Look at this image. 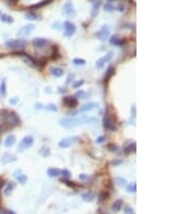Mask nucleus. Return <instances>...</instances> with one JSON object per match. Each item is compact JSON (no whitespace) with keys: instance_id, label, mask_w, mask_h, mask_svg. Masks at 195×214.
<instances>
[{"instance_id":"f257e3e1","label":"nucleus","mask_w":195,"mask_h":214,"mask_svg":"<svg viewBox=\"0 0 195 214\" xmlns=\"http://www.w3.org/2000/svg\"><path fill=\"white\" fill-rule=\"evenodd\" d=\"M87 117H85V116H83L81 118H64V119H62L61 121H60V123H61V126L62 127H64V128H74V127H76V126H78V124H81V123H85V122H87Z\"/></svg>"},{"instance_id":"f03ea898","label":"nucleus","mask_w":195,"mask_h":214,"mask_svg":"<svg viewBox=\"0 0 195 214\" xmlns=\"http://www.w3.org/2000/svg\"><path fill=\"white\" fill-rule=\"evenodd\" d=\"M34 144V137L32 135H26L22 139V141L17 145V150L19 152H24L29 147H32Z\"/></svg>"},{"instance_id":"7ed1b4c3","label":"nucleus","mask_w":195,"mask_h":214,"mask_svg":"<svg viewBox=\"0 0 195 214\" xmlns=\"http://www.w3.org/2000/svg\"><path fill=\"white\" fill-rule=\"evenodd\" d=\"M27 45L26 40L24 39H15V40H9L7 41L6 45L8 47L9 49H15V50H22L24 49Z\"/></svg>"},{"instance_id":"20e7f679","label":"nucleus","mask_w":195,"mask_h":214,"mask_svg":"<svg viewBox=\"0 0 195 214\" xmlns=\"http://www.w3.org/2000/svg\"><path fill=\"white\" fill-rule=\"evenodd\" d=\"M103 123L105 129H107L110 131H115V129H116V122H115L114 118L111 115H105Z\"/></svg>"},{"instance_id":"39448f33","label":"nucleus","mask_w":195,"mask_h":214,"mask_svg":"<svg viewBox=\"0 0 195 214\" xmlns=\"http://www.w3.org/2000/svg\"><path fill=\"white\" fill-rule=\"evenodd\" d=\"M35 29V25L34 24H27L23 26L19 32H17V36L19 37H25V36H28L29 34L33 32Z\"/></svg>"},{"instance_id":"423d86ee","label":"nucleus","mask_w":195,"mask_h":214,"mask_svg":"<svg viewBox=\"0 0 195 214\" xmlns=\"http://www.w3.org/2000/svg\"><path fill=\"white\" fill-rule=\"evenodd\" d=\"M96 36L100 40H106V38H108V36H110V28H108L107 25H103L101 29L96 34Z\"/></svg>"},{"instance_id":"0eeeda50","label":"nucleus","mask_w":195,"mask_h":214,"mask_svg":"<svg viewBox=\"0 0 195 214\" xmlns=\"http://www.w3.org/2000/svg\"><path fill=\"white\" fill-rule=\"evenodd\" d=\"M113 58V52H108L106 55H104L103 58H99V60L96 61V68H99V69L103 68V66L105 65V64H106L108 61H111V58Z\"/></svg>"},{"instance_id":"6e6552de","label":"nucleus","mask_w":195,"mask_h":214,"mask_svg":"<svg viewBox=\"0 0 195 214\" xmlns=\"http://www.w3.org/2000/svg\"><path fill=\"white\" fill-rule=\"evenodd\" d=\"M64 35L66 37H72L75 33H76V27H75L74 24H72L71 22H65L64 23Z\"/></svg>"},{"instance_id":"1a4fd4ad","label":"nucleus","mask_w":195,"mask_h":214,"mask_svg":"<svg viewBox=\"0 0 195 214\" xmlns=\"http://www.w3.org/2000/svg\"><path fill=\"white\" fill-rule=\"evenodd\" d=\"M6 118V121L8 122L9 124H12V126H17L20 123V119L17 116V114L14 112H7V116H4Z\"/></svg>"},{"instance_id":"9d476101","label":"nucleus","mask_w":195,"mask_h":214,"mask_svg":"<svg viewBox=\"0 0 195 214\" xmlns=\"http://www.w3.org/2000/svg\"><path fill=\"white\" fill-rule=\"evenodd\" d=\"M63 103L65 104L67 107L74 108L75 106H77L78 102H77V99H75V97H72V96H67V97H64V99H63Z\"/></svg>"},{"instance_id":"9b49d317","label":"nucleus","mask_w":195,"mask_h":214,"mask_svg":"<svg viewBox=\"0 0 195 214\" xmlns=\"http://www.w3.org/2000/svg\"><path fill=\"white\" fill-rule=\"evenodd\" d=\"M96 107H99V104L98 103H93V102H91V103H87V104H85V105H83V106L80 107V112L92 110V109H94Z\"/></svg>"},{"instance_id":"f8f14e48","label":"nucleus","mask_w":195,"mask_h":214,"mask_svg":"<svg viewBox=\"0 0 195 214\" xmlns=\"http://www.w3.org/2000/svg\"><path fill=\"white\" fill-rule=\"evenodd\" d=\"M33 43L36 48H43L48 43V40L45 38H35L33 40Z\"/></svg>"},{"instance_id":"ddd939ff","label":"nucleus","mask_w":195,"mask_h":214,"mask_svg":"<svg viewBox=\"0 0 195 214\" xmlns=\"http://www.w3.org/2000/svg\"><path fill=\"white\" fill-rule=\"evenodd\" d=\"M63 11H64V13H65L66 15L71 16L72 13L74 12V9H73V3H72L71 1H66V2H65L64 7H63Z\"/></svg>"},{"instance_id":"4468645a","label":"nucleus","mask_w":195,"mask_h":214,"mask_svg":"<svg viewBox=\"0 0 195 214\" xmlns=\"http://www.w3.org/2000/svg\"><path fill=\"white\" fill-rule=\"evenodd\" d=\"M78 139L77 137H73V139H64V140H62L60 143H59V146L60 147H63V148H66V147H68L70 145H71L72 141H77Z\"/></svg>"},{"instance_id":"2eb2a0df","label":"nucleus","mask_w":195,"mask_h":214,"mask_svg":"<svg viewBox=\"0 0 195 214\" xmlns=\"http://www.w3.org/2000/svg\"><path fill=\"white\" fill-rule=\"evenodd\" d=\"M50 73L53 76H55V77H61L64 74V70L62 68H60V67H51L50 68Z\"/></svg>"},{"instance_id":"dca6fc26","label":"nucleus","mask_w":195,"mask_h":214,"mask_svg":"<svg viewBox=\"0 0 195 214\" xmlns=\"http://www.w3.org/2000/svg\"><path fill=\"white\" fill-rule=\"evenodd\" d=\"M15 141H17V139H15V135H9L7 139H6V141H4V146L6 147H11V146H13L14 145V143H15Z\"/></svg>"},{"instance_id":"f3484780","label":"nucleus","mask_w":195,"mask_h":214,"mask_svg":"<svg viewBox=\"0 0 195 214\" xmlns=\"http://www.w3.org/2000/svg\"><path fill=\"white\" fill-rule=\"evenodd\" d=\"M17 160V157L13 156V155H11V154H6V155H3V157H2V163H9V162H11V161H15Z\"/></svg>"},{"instance_id":"a211bd4d","label":"nucleus","mask_w":195,"mask_h":214,"mask_svg":"<svg viewBox=\"0 0 195 214\" xmlns=\"http://www.w3.org/2000/svg\"><path fill=\"white\" fill-rule=\"evenodd\" d=\"M48 175L50 177H55V176H60L61 175V171L57 168H50L48 170Z\"/></svg>"},{"instance_id":"6ab92c4d","label":"nucleus","mask_w":195,"mask_h":214,"mask_svg":"<svg viewBox=\"0 0 195 214\" xmlns=\"http://www.w3.org/2000/svg\"><path fill=\"white\" fill-rule=\"evenodd\" d=\"M100 7H101V1H100V0H96V1H94L93 7H92V13H91L92 16H96V14H98Z\"/></svg>"},{"instance_id":"aec40b11","label":"nucleus","mask_w":195,"mask_h":214,"mask_svg":"<svg viewBox=\"0 0 195 214\" xmlns=\"http://www.w3.org/2000/svg\"><path fill=\"white\" fill-rule=\"evenodd\" d=\"M83 199L86 202H90L94 199V193H83Z\"/></svg>"},{"instance_id":"412c9836","label":"nucleus","mask_w":195,"mask_h":214,"mask_svg":"<svg viewBox=\"0 0 195 214\" xmlns=\"http://www.w3.org/2000/svg\"><path fill=\"white\" fill-rule=\"evenodd\" d=\"M121 206H123V201H121V200H117V201H115L113 203L112 210L114 211V212H118V211L121 209Z\"/></svg>"},{"instance_id":"4be33fe9","label":"nucleus","mask_w":195,"mask_h":214,"mask_svg":"<svg viewBox=\"0 0 195 214\" xmlns=\"http://www.w3.org/2000/svg\"><path fill=\"white\" fill-rule=\"evenodd\" d=\"M14 188H15V183H13V182L9 183L8 185H7V187H6V189H4V193L8 196V195L11 193V191H12Z\"/></svg>"},{"instance_id":"5701e85b","label":"nucleus","mask_w":195,"mask_h":214,"mask_svg":"<svg viewBox=\"0 0 195 214\" xmlns=\"http://www.w3.org/2000/svg\"><path fill=\"white\" fill-rule=\"evenodd\" d=\"M52 0H42L41 2H39V3L37 4H33L30 8H33V9H39V8H41V7H45V5H47L48 3H50Z\"/></svg>"},{"instance_id":"b1692460","label":"nucleus","mask_w":195,"mask_h":214,"mask_svg":"<svg viewBox=\"0 0 195 214\" xmlns=\"http://www.w3.org/2000/svg\"><path fill=\"white\" fill-rule=\"evenodd\" d=\"M21 55H22V58H24V61H25V62H26V63H29V64H32V65H34V66H35V64H36V62H35V61H34L33 58H30L29 55H27V54H24V53H22Z\"/></svg>"},{"instance_id":"393cba45","label":"nucleus","mask_w":195,"mask_h":214,"mask_svg":"<svg viewBox=\"0 0 195 214\" xmlns=\"http://www.w3.org/2000/svg\"><path fill=\"white\" fill-rule=\"evenodd\" d=\"M111 43H112V45H121L124 43V41H123V40H119V38L118 37L113 36V37L111 38Z\"/></svg>"},{"instance_id":"a878e982","label":"nucleus","mask_w":195,"mask_h":214,"mask_svg":"<svg viewBox=\"0 0 195 214\" xmlns=\"http://www.w3.org/2000/svg\"><path fill=\"white\" fill-rule=\"evenodd\" d=\"M0 93L2 95H6V93H7V82H6V79H3L2 82H1V86H0Z\"/></svg>"},{"instance_id":"bb28decb","label":"nucleus","mask_w":195,"mask_h":214,"mask_svg":"<svg viewBox=\"0 0 195 214\" xmlns=\"http://www.w3.org/2000/svg\"><path fill=\"white\" fill-rule=\"evenodd\" d=\"M113 74H114V68H113V67H110V68H108V70H107V73H106V75H105V78H104V81L106 82V81H107L108 79H110V78H111V77L113 76Z\"/></svg>"},{"instance_id":"cd10ccee","label":"nucleus","mask_w":195,"mask_h":214,"mask_svg":"<svg viewBox=\"0 0 195 214\" xmlns=\"http://www.w3.org/2000/svg\"><path fill=\"white\" fill-rule=\"evenodd\" d=\"M0 17H1V21L2 22H7V23H12L13 22V17L8 16V15H6V14L0 15Z\"/></svg>"},{"instance_id":"c85d7f7f","label":"nucleus","mask_w":195,"mask_h":214,"mask_svg":"<svg viewBox=\"0 0 195 214\" xmlns=\"http://www.w3.org/2000/svg\"><path fill=\"white\" fill-rule=\"evenodd\" d=\"M17 178V182L20 183V184H22V185H24L25 183L27 182V176H25V175H19V176H15Z\"/></svg>"},{"instance_id":"c756f323","label":"nucleus","mask_w":195,"mask_h":214,"mask_svg":"<svg viewBox=\"0 0 195 214\" xmlns=\"http://www.w3.org/2000/svg\"><path fill=\"white\" fill-rule=\"evenodd\" d=\"M76 97H79V99H87V93H86L85 91L80 90V91H78V92L76 93Z\"/></svg>"},{"instance_id":"7c9ffc66","label":"nucleus","mask_w":195,"mask_h":214,"mask_svg":"<svg viewBox=\"0 0 195 214\" xmlns=\"http://www.w3.org/2000/svg\"><path fill=\"white\" fill-rule=\"evenodd\" d=\"M115 181H116V183L119 186H126V184H127L126 180H125V178H121V177H116Z\"/></svg>"},{"instance_id":"2f4dec72","label":"nucleus","mask_w":195,"mask_h":214,"mask_svg":"<svg viewBox=\"0 0 195 214\" xmlns=\"http://www.w3.org/2000/svg\"><path fill=\"white\" fill-rule=\"evenodd\" d=\"M108 198V193L107 191H103V193H100V198H99V200L100 202H103L105 199H107Z\"/></svg>"},{"instance_id":"473e14b6","label":"nucleus","mask_w":195,"mask_h":214,"mask_svg":"<svg viewBox=\"0 0 195 214\" xmlns=\"http://www.w3.org/2000/svg\"><path fill=\"white\" fill-rule=\"evenodd\" d=\"M73 63L76 64V65H85V64H86V61L83 60V58H74V60H73Z\"/></svg>"},{"instance_id":"72a5a7b5","label":"nucleus","mask_w":195,"mask_h":214,"mask_svg":"<svg viewBox=\"0 0 195 214\" xmlns=\"http://www.w3.org/2000/svg\"><path fill=\"white\" fill-rule=\"evenodd\" d=\"M104 10L106 12H111V11L114 10V7H113V4L111 2H107V3H105V5H104Z\"/></svg>"},{"instance_id":"f704fd0d","label":"nucleus","mask_w":195,"mask_h":214,"mask_svg":"<svg viewBox=\"0 0 195 214\" xmlns=\"http://www.w3.org/2000/svg\"><path fill=\"white\" fill-rule=\"evenodd\" d=\"M61 174H62L63 177H64L65 180H68V178L71 177V172H70L68 170H63V171H61Z\"/></svg>"},{"instance_id":"c9c22d12","label":"nucleus","mask_w":195,"mask_h":214,"mask_svg":"<svg viewBox=\"0 0 195 214\" xmlns=\"http://www.w3.org/2000/svg\"><path fill=\"white\" fill-rule=\"evenodd\" d=\"M127 190H128L129 193H136V191H137V186H136V184L129 185L128 187H127Z\"/></svg>"},{"instance_id":"e433bc0d","label":"nucleus","mask_w":195,"mask_h":214,"mask_svg":"<svg viewBox=\"0 0 195 214\" xmlns=\"http://www.w3.org/2000/svg\"><path fill=\"white\" fill-rule=\"evenodd\" d=\"M46 109H47V110H51V111H57V110H58V108H57V106H55L54 104H49V105H47Z\"/></svg>"},{"instance_id":"4c0bfd02","label":"nucleus","mask_w":195,"mask_h":214,"mask_svg":"<svg viewBox=\"0 0 195 214\" xmlns=\"http://www.w3.org/2000/svg\"><path fill=\"white\" fill-rule=\"evenodd\" d=\"M134 149H136V143H133V144H130V146L126 148V154H129L130 152H134Z\"/></svg>"},{"instance_id":"58836bf2","label":"nucleus","mask_w":195,"mask_h":214,"mask_svg":"<svg viewBox=\"0 0 195 214\" xmlns=\"http://www.w3.org/2000/svg\"><path fill=\"white\" fill-rule=\"evenodd\" d=\"M124 213L125 214H134V212H133V210L130 208V206H125V209H124Z\"/></svg>"},{"instance_id":"ea45409f","label":"nucleus","mask_w":195,"mask_h":214,"mask_svg":"<svg viewBox=\"0 0 195 214\" xmlns=\"http://www.w3.org/2000/svg\"><path fill=\"white\" fill-rule=\"evenodd\" d=\"M25 17H26V19H28V20H36V19H37V16H36V15H34L32 12L27 13V14L25 15Z\"/></svg>"},{"instance_id":"a19ab883","label":"nucleus","mask_w":195,"mask_h":214,"mask_svg":"<svg viewBox=\"0 0 195 214\" xmlns=\"http://www.w3.org/2000/svg\"><path fill=\"white\" fill-rule=\"evenodd\" d=\"M62 181L64 182L65 184H67V186H68V187H75V186H76V184H75V183H73V182L66 181V180H62Z\"/></svg>"},{"instance_id":"79ce46f5","label":"nucleus","mask_w":195,"mask_h":214,"mask_svg":"<svg viewBox=\"0 0 195 214\" xmlns=\"http://www.w3.org/2000/svg\"><path fill=\"white\" fill-rule=\"evenodd\" d=\"M83 84V80H80V81H77V82H75L74 84H73V86H74L75 89L76 88H79V86H81Z\"/></svg>"},{"instance_id":"37998d69","label":"nucleus","mask_w":195,"mask_h":214,"mask_svg":"<svg viewBox=\"0 0 195 214\" xmlns=\"http://www.w3.org/2000/svg\"><path fill=\"white\" fill-rule=\"evenodd\" d=\"M10 104H12V105H14V104H17V102H19V99L17 97H12V99H10Z\"/></svg>"},{"instance_id":"c03bdc74","label":"nucleus","mask_w":195,"mask_h":214,"mask_svg":"<svg viewBox=\"0 0 195 214\" xmlns=\"http://www.w3.org/2000/svg\"><path fill=\"white\" fill-rule=\"evenodd\" d=\"M98 120L96 119V118H88L87 119V122L88 123H96Z\"/></svg>"},{"instance_id":"a18cd8bd","label":"nucleus","mask_w":195,"mask_h":214,"mask_svg":"<svg viewBox=\"0 0 195 214\" xmlns=\"http://www.w3.org/2000/svg\"><path fill=\"white\" fill-rule=\"evenodd\" d=\"M79 178H80L81 181H86L88 178V175H86V174H80V175H79Z\"/></svg>"},{"instance_id":"49530a36","label":"nucleus","mask_w":195,"mask_h":214,"mask_svg":"<svg viewBox=\"0 0 195 214\" xmlns=\"http://www.w3.org/2000/svg\"><path fill=\"white\" fill-rule=\"evenodd\" d=\"M103 141H104V136H99L96 139V143H103Z\"/></svg>"},{"instance_id":"de8ad7c7","label":"nucleus","mask_w":195,"mask_h":214,"mask_svg":"<svg viewBox=\"0 0 195 214\" xmlns=\"http://www.w3.org/2000/svg\"><path fill=\"white\" fill-rule=\"evenodd\" d=\"M108 148L112 149L111 152H115V150L117 149V147H116V146H114V145H110V146H108Z\"/></svg>"},{"instance_id":"09e8293b","label":"nucleus","mask_w":195,"mask_h":214,"mask_svg":"<svg viewBox=\"0 0 195 214\" xmlns=\"http://www.w3.org/2000/svg\"><path fill=\"white\" fill-rule=\"evenodd\" d=\"M131 114L133 115V117H136V106L133 105L132 108H131Z\"/></svg>"},{"instance_id":"8fccbe9b","label":"nucleus","mask_w":195,"mask_h":214,"mask_svg":"<svg viewBox=\"0 0 195 214\" xmlns=\"http://www.w3.org/2000/svg\"><path fill=\"white\" fill-rule=\"evenodd\" d=\"M121 162H123V161H121V160H117V161H113L112 163H113V165H121Z\"/></svg>"},{"instance_id":"3c124183","label":"nucleus","mask_w":195,"mask_h":214,"mask_svg":"<svg viewBox=\"0 0 195 214\" xmlns=\"http://www.w3.org/2000/svg\"><path fill=\"white\" fill-rule=\"evenodd\" d=\"M41 108H42L41 104H38V105H36V109H41Z\"/></svg>"},{"instance_id":"603ef678","label":"nucleus","mask_w":195,"mask_h":214,"mask_svg":"<svg viewBox=\"0 0 195 214\" xmlns=\"http://www.w3.org/2000/svg\"><path fill=\"white\" fill-rule=\"evenodd\" d=\"M6 213L7 214H15L14 212H12V211H10V210H6Z\"/></svg>"},{"instance_id":"864d4df0","label":"nucleus","mask_w":195,"mask_h":214,"mask_svg":"<svg viewBox=\"0 0 195 214\" xmlns=\"http://www.w3.org/2000/svg\"><path fill=\"white\" fill-rule=\"evenodd\" d=\"M2 184H3V182L0 180V189H1V187H2Z\"/></svg>"},{"instance_id":"5fc2aeb1","label":"nucleus","mask_w":195,"mask_h":214,"mask_svg":"<svg viewBox=\"0 0 195 214\" xmlns=\"http://www.w3.org/2000/svg\"><path fill=\"white\" fill-rule=\"evenodd\" d=\"M0 130H1V127H0Z\"/></svg>"},{"instance_id":"6e6d98bb","label":"nucleus","mask_w":195,"mask_h":214,"mask_svg":"<svg viewBox=\"0 0 195 214\" xmlns=\"http://www.w3.org/2000/svg\"><path fill=\"white\" fill-rule=\"evenodd\" d=\"M0 214H2V213H1V212H0Z\"/></svg>"},{"instance_id":"4d7b16f0","label":"nucleus","mask_w":195,"mask_h":214,"mask_svg":"<svg viewBox=\"0 0 195 214\" xmlns=\"http://www.w3.org/2000/svg\"><path fill=\"white\" fill-rule=\"evenodd\" d=\"M0 14H1V12H0Z\"/></svg>"}]
</instances>
